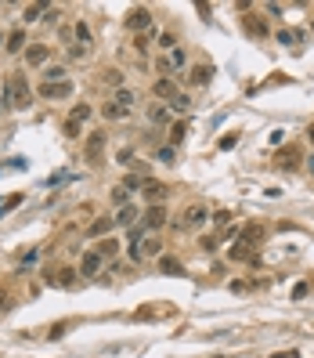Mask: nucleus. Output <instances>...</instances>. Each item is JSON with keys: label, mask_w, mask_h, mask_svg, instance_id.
<instances>
[{"label": "nucleus", "mask_w": 314, "mask_h": 358, "mask_svg": "<svg viewBox=\"0 0 314 358\" xmlns=\"http://www.w3.org/2000/svg\"><path fill=\"white\" fill-rule=\"evenodd\" d=\"M87 119H91V105H76V109L69 112V119H65V127H62V131H65V138H76Z\"/></svg>", "instance_id": "obj_1"}, {"label": "nucleus", "mask_w": 314, "mask_h": 358, "mask_svg": "<svg viewBox=\"0 0 314 358\" xmlns=\"http://www.w3.org/2000/svg\"><path fill=\"white\" fill-rule=\"evenodd\" d=\"M8 94H11V109H25L29 105V87L22 76H11L8 80Z\"/></svg>", "instance_id": "obj_2"}, {"label": "nucleus", "mask_w": 314, "mask_h": 358, "mask_svg": "<svg viewBox=\"0 0 314 358\" xmlns=\"http://www.w3.org/2000/svg\"><path fill=\"white\" fill-rule=\"evenodd\" d=\"M127 29H130V33H141V29L148 33V29H152V11H148V8H134V11L127 15Z\"/></svg>", "instance_id": "obj_3"}, {"label": "nucleus", "mask_w": 314, "mask_h": 358, "mask_svg": "<svg viewBox=\"0 0 314 358\" xmlns=\"http://www.w3.org/2000/svg\"><path fill=\"white\" fill-rule=\"evenodd\" d=\"M163 224H166V210L163 207H148L145 210V224H141L145 232H155V228H163Z\"/></svg>", "instance_id": "obj_4"}, {"label": "nucleus", "mask_w": 314, "mask_h": 358, "mask_svg": "<svg viewBox=\"0 0 314 358\" xmlns=\"http://www.w3.org/2000/svg\"><path fill=\"white\" fill-rule=\"evenodd\" d=\"M72 94V84L65 80V84H44L40 87V98H69Z\"/></svg>", "instance_id": "obj_5"}, {"label": "nucleus", "mask_w": 314, "mask_h": 358, "mask_svg": "<svg viewBox=\"0 0 314 358\" xmlns=\"http://www.w3.org/2000/svg\"><path fill=\"white\" fill-rule=\"evenodd\" d=\"M141 192H145V199H152L155 207H159L163 199H166V185H159V181H145V188H141Z\"/></svg>", "instance_id": "obj_6"}, {"label": "nucleus", "mask_w": 314, "mask_h": 358, "mask_svg": "<svg viewBox=\"0 0 314 358\" xmlns=\"http://www.w3.org/2000/svg\"><path fill=\"white\" fill-rule=\"evenodd\" d=\"M155 94H159V98H177V84H174V80L170 76H159V80H155Z\"/></svg>", "instance_id": "obj_7"}, {"label": "nucleus", "mask_w": 314, "mask_h": 358, "mask_svg": "<svg viewBox=\"0 0 314 358\" xmlns=\"http://www.w3.org/2000/svg\"><path fill=\"white\" fill-rule=\"evenodd\" d=\"M47 55H51V51H47L44 44H33V47L25 51V62H29V65H44V62H47Z\"/></svg>", "instance_id": "obj_8"}, {"label": "nucleus", "mask_w": 314, "mask_h": 358, "mask_svg": "<svg viewBox=\"0 0 314 358\" xmlns=\"http://www.w3.org/2000/svg\"><path fill=\"white\" fill-rule=\"evenodd\" d=\"M112 221L120 224V228H134V221H137V210H134V207H120V214H116Z\"/></svg>", "instance_id": "obj_9"}, {"label": "nucleus", "mask_w": 314, "mask_h": 358, "mask_svg": "<svg viewBox=\"0 0 314 358\" xmlns=\"http://www.w3.org/2000/svg\"><path fill=\"white\" fill-rule=\"evenodd\" d=\"M101 148H105V131H94V134L87 138V156L94 159V156H101Z\"/></svg>", "instance_id": "obj_10"}, {"label": "nucleus", "mask_w": 314, "mask_h": 358, "mask_svg": "<svg viewBox=\"0 0 314 358\" xmlns=\"http://www.w3.org/2000/svg\"><path fill=\"white\" fill-rule=\"evenodd\" d=\"M101 268V257L98 253H83V261H80V275H94Z\"/></svg>", "instance_id": "obj_11"}, {"label": "nucleus", "mask_w": 314, "mask_h": 358, "mask_svg": "<svg viewBox=\"0 0 314 358\" xmlns=\"http://www.w3.org/2000/svg\"><path fill=\"white\" fill-rule=\"evenodd\" d=\"M108 228H116V221H112V217H98V221H94V224L87 228V235L94 239V235H105Z\"/></svg>", "instance_id": "obj_12"}, {"label": "nucleus", "mask_w": 314, "mask_h": 358, "mask_svg": "<svg viewBox=\"0 0 314 358\" xmlns=\"http://www.w3.org/2000/svg\"><path fill=\"white\" fill-rule=\"evenodd\" d=\"M94 253H98V257H112V253H120V239H105V243H98Z\"/></svg>", "instance_id": "obj_13"}, {"label": "nucleus", "mask_w": 314, "mask_h": 358, "mask_svg": "<svg viewBox=\"0 0 314 358\" xmlns=\"http://www.w3.org/2000/svg\"><path fill=\"white\" fill-rule=\"evenodd\" d=\"M159 271H163V275H181L184 268H181V261H174V257H159Z\"/></svg>", "instance_id": "obj_14"}, {"label": "nucleus", "mask_w": 314, "mask_h": 358, "mask_svg": "<svg viewBox=\"0 0 314 358\" xmlns=\"http://www.w3.org/2000/svg\"><path fill=\"white\" fill-rule=\"evenodd\" d=\"M44 80H47V84H65V69L62 65H47L44 69Z\"/></svg>", "instance_id": "obj_15"}, {"label": "nucleus", "mask_w": 314, "mask_h": 358, "mask_svg": "<svg viewBox=\"0 0 314 358\" xmlns=\"http://www.w3.org/2000/svg\"><path fill=\"white\" fill-rule=\"evenodd\" d=\"M199 221H206V207H188L184 210V224H199Z\"/></svg>", "instance_id": "obj_16"}, {"label": "nucleus", "mask_w": 314, "mask_h": 358, "mask_svg": "<svg viewBox=\"0 0 314 358\" xmlns=\"http://www.w3.org/2000/svg\"><path fill=\"white\" fill-rule=\"evenodd\" d=\"M231 257H235V261H256V253L249 250V243H239V246H231Z\"/></svg>", "instance_id": "obj_17"}, {"label": "nucleus", "mask_w": 314, "mask_h": 358, "mask_svg": "<svg viewBox=\"0 0 314 358\" xmlns=\"http://www.w3.org/2000/svg\"><path fill=\"white\" fill-rule=\"evenodd\" d=\"M145 257H163V243H159V239H145Z\"/></svg>", "instance_id": "obj_18"}, {"label": "nucleus", "mask_w": 314, "mask_h": 358, "mask_svg": "<svg viewBox=\"0 0 314 358\" xmlns=\"http://www.w3.org/2000/svg\"><path fill=\"white\" fill-rule=\"evenodd\" d=\"M184 134H188V127H184V123H174V127H170V148H177V145L184 141Z\"/></svg>", "instance_id": "obj_19"}, {"label": "nucleus", "mask_w": 314, "mask_h": 358, "mask_svg": "<svg viewBox=\"0 0 314 358\" xmlns=\"http://www.w3.org/2000/svg\"><path fill=\"white\" fill-rule=\"evenodd\" d=\"M112 203L116 207H130V188H112Z\"/></svg>", "instance_id": "obj_20"}, {"label": "nucleus", "mask_w": 314, "mask_h": 358, "mask_svg": "<svg viewBox=\"0 0 314 358\" xmlns=\"http://www.w3.org/2000/svg\"><path fill=\"white\" fill-rule=\"evenodd\" d=\"M22 44H25V33H22V29H15V33L8 36V51H22Z\"/></svg>", "instance_id": "obj_21"}, {"label": "nucleus", "mask_w": 314, "mask_h": 358, "mask_svg": "<svg viewBox=\"0 0 314 358\" xmlns=\"http://www.w3.org/2000/svg\"><path fill=\"white\" fill-rule=\"evenodd\" d=\"M44 11H47V4H33V8H25V15H22V18H25V22H36Z\"/></svg>", "instance_id": "obj_22"}, {"label": "nucleus", "mask_w": 314, "mask_h": 358, "mask_svg": "<svg viewBox=\"0 0 314 358\" xmlns=\"http://www.w3.org/2000/svg\"><path fill=\"white\" fill-rule=\"evenodd\" d=\"M206 80H210V69L206 65H195L191 69V84H206Z\"/></svg>", "instance_id": "obj_23"}, {"label": "nucleus", "mask_w": 314, "mask_h": 358, "mask_svg": "<svg viewBox=\"0 0 314 358\" xmlns=\"http://www.w3.org/2000/svg\"><path fill=\"white\" fill-rule=\"evenodd\" d=\"M116 101H120V105H123V109L130 112V105H134L137 98H134V91H123V87H120V94H116Z\"/></svg>", "instance_id": "obj_24"}, {"label": "nucleus", "mask_w": 314, "mask_h": 358, "mask_svg": "<svg viewBox=\"0 0 314 358\" xmlns=\"http://www.w3.org/2000/svg\"><path fill=\"white\" fill-rule=\"evenodd\" d=\"M246 29H249L253 36H267V25H264V22H256V18H246Z\"/></svg>", "instance_id": "obj_25"}, {"label": "nucleus", "mask_w": 314, "mask_h": 358, "mask_svg": "<svg viewBox=\"0 0 314 358\" xmlns=\"http://www.w3.org/2000/svg\"><path fill=\"white\" fill-rule=\"evenodd\" d=\"M155 159H163V163H174V159H177V148H170V145H163L159 152H155Z\"/></svg>", "instance_id": "obj_26"}, {"label": "nucleus", "mask_w": 314, "mask_h": 358, "mask_svg": "<svg viewBox=\"0 0 314 358\" xmlns=\"http://www.w3.org/2000/svg\"><path fill=\"white\" fill-rule=\"evenodd\" d=\"M105 116H108V119H123V116H127V109L112 101V105H105Z\"/></svg>", "instance_id": "obj_27"}, {"label": "nucleus", "mask_w": 314, "mask_h": 358, "mask_svg": "<svg viewBox=\"0 0 314 358\" xmlns=\"http://www.w3.org/2000/svg\"><path fill=\"white\" fill-rule=\"evenodd\" d=\"M152 119H155V123H166V119H170V112L163 109V105H152V112H148Z\"/></svg>", "instance_id": "obj_28"}, {"label": "nucleus", "mask_w": 314, "mask_h": 358, "mask_svg": "<svg viewBox=\"0 0 314 358\" xmlns=\"http://www.w3.org/2000/svg\"><path fill=\"white\" fill-rule=\"evenodd\" d=\"M76 40H80V44H91V29H87V22H76Z\"/></svg>", "instance_id": "obj_29"}, {"label": "nucleus", "mask_w": 314, "mask_h": 358, "mask_svg": "<svg viewBox=\"0 0 314 358\" xmlns=\"http://www.w3.org/2000/svg\"><path fill=\"white\" fill-rule=\"evenodd\" d=\"M166 62H170V69H181V65H184V51H181V47H174Z\"/></svg>", "instance_id": "obj_30"}, {"label": "nucleus", "mask_w": 314, "mask_h": 358, "mask_svg": "<svg viewBox=\"0 0 314 358\" xmlns=\"http://www.w3.org/2000/svg\"><path fill=\"white\" fill-rule=\"evenodd\" d=\"M170 109H177V112H188V109H191V101H188V94H177V98L170 101Z\"/></svg>", "instance_id": "obj_31"}, {"label": "nucleus", "mask_w": 314, "mask_h": 358, "mask_svg": "<svg viewBox=\"0 0 314 358\" xmlns=\"http://www.w3.org/2000/svg\"><path fill=\"white\" fill-rule=\"evenodd\" d=\"M105 84H116V87H123V72H120V69H108Z\"/></svg>", "instance_id": "obj_32"}, {"label": "nucleus", "mask_w": 314, "mask_h": 358, "mask_svg": "<svg viewBox=\"0 0 314 358\" xmlns=\"http://www.w3.org/2000/svg\"><path fill=\"white\" fill-rule=\"evenodd\" d=\"M213 224H217V228H227V224H231V214H227V210L213 214Z\"/></svg>", "instance_id": "obj_33"}, {"label": "nucleus", "mask_w": 314, "mask_h": 358, "mask_svg": "<svg viewBox=\"0 0 314 358\" xmlns=\"http://www.w3.org/2000/svg\"><path fill=\"white\" fill-rule=\"evenodd\" d=\"M235 145H239V134H235V131L220 138V148H235Z\"/></svg>", "instance_id": "obj_34"}, {"label": "nucleus", "mask_w": 314, "mask_h": 358, "mask_svg": "<svg viewBox=\"0 0 314 358\" xmlns=\"http://www.w3.org/2000/svg\"><path fill=\"white\" fill-rule=\"evenodd\" d=\"M296 159H300V156H296L293 148H289V152H282V163H286V167H296Z\"/></svg>", "instance_id": "obj_35"}, {"label": "nucleus", "mask_w": 314, "mask_h": 358, "mask_svg": "<svg viewBox=\"0 0 314 358\" xmlns=\"http://www.w3.org/2000/svg\"><path fill=\"white\" fill-rule=\"evenodd\" d=\"M296 40H300L296 33H278V44H296Z\"/></svg>", "instance_id": "obj_36"}, {"label": "nucleus", "mask_w": 314, "mask_h": 358, "mask_svg": "<svg viewBox=\"0 0 314 358\" xmlns=\"http://www.w3.org/2000/svg\"><path fill=\"white\" fill-rule=\"evenodd\" d=\"M134 47H137V51H145V47H148V33H137V40H134Z\"/></svg>", "instance_id": "obj_37"}, {"label": "nucleus", "mask_w": 314, "mask_h": 358, "mask_svg": "<svg viewBox=\"0 0 314 358\" xmlns=\"http://www.w3.org/2000/svg\"><path fill=\"white\" fill-rule=\"evenodd\" d=\"M159 47H166V51H174V36H170V33H163V36H159Z\"/></svg>", "instance_id": "obj_38"}, {"label": "nucleus", "mask_w": 314, "mask_h": 358, "mask_svg": "<svg viewBox=\"0 0 314 358\" xmlns=\"http://www.w3.org/2000/svg\"><path fill=\"white\" fill-rule=\"evenodd\" d=\"M0 308H8V293L4 290H0Z\"/></svg>", "instance_id": "obj_39"}, {"label": "nucleus", "mask_w": 314, "mask_h": 358, "mask_svg": "<svg viewBox=\"0 0 314 358\" xmlns=\"http://www.w3.org/2000/svg\"><path fill=\"white\" fill-rule=\"evenodd\" d=\"M307 170H310V174H314V156H307Z\"/></svg>", "instance_id": "obj_40"}, {"label": "nucleus", "mask_w": 314, "mask_h": 358, "mask_svg": "<svg viewBox=\"0 0 314 358\" xmlns=\"http://www.w3.org/2000/svg\"><path fill=\"white\" fill-rule=\"evenodd\" d=\"M307 138H310V141H314V127H310V131H307Z\"/></svg>", "instance_id": "obj_41"}, {"label": "nucleus", "mask_w": 314, "mask_h": 358, "mask_svg": "<svg viewBox=\"0 0 314 358\" xmlns=\"http://www.w3.org/2000/svg\"><path fill=\"white\" fill-rule=\"evenodd\" d=\"M0 44H4V33H0Z\"/></svg>", "instance_id": "obj_42"}]
</instances>
